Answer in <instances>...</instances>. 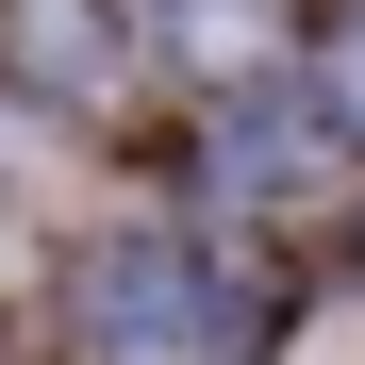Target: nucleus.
<instances>
[{"mask_svg": "<svg viewBox=\"0 0 365 365\" xmlns=\"http://www.w3.org/2000/svg\"><path fill=\"white\" fill-rule=\"evenodd\" d=\"M83 349L100 365H250V299L200 250H100L83 266Z\"/></svg>", "mask_w": 365, "mask_h": 365, "instance_id": "nucleus-1", "label": "nucleus"}, {"mask_svg": "<svg viewBox=\"0 0 365 365\" xmlns=\"http://www.w3.org/2000/svg\"><path fill=\"white\" fill-rule=\"evenodd\" d=\"M216 182H232V200H299V182H316V116H299V100H250L216 133Z\"/></svg>", "mask_w": 365, "mask_h": 365, "instance_id": "nucleus-2", "label": "nucleus"}, {"mask_svg": "<svg viewBox=\"0 0 365 365\" xmlns=\"http://www.w3.org/2000/svg\"><path fill=\"white\" fill-rule=\"evenodd\" d=\"M332 100H349V116H365V17H349V50H332Z\"/></svg>", "mask_w": 365, "mask_h": 365, "instance_id": "nucleus-3", "label": "nucleus"}]
</instances>
